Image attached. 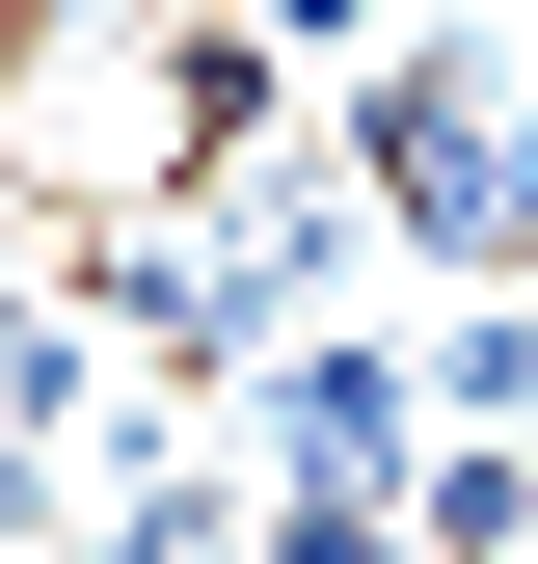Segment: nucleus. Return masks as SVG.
Segmentation results:
<instances>
[{"label":"nucleus","mask_w":538,"mask_h":564,"mask_svg":"<svg viewBox=\"0 0 538 564\" xmlns=\"http://www.w3.org/2000/svg\"><path fill=\"white\" fill-rule=\"evenodd\" d=\"M243 134V54L189 28V0H0V188H28L54 242L82 216H189Z\"/></svg>","instance_id":"nucleus-1"},{"label":"nucleus","mask_w":538,"mask_h":564,"mask_svg":"<svg viewBox=\"0 0 538 564\" xmlns=\"http://www.w3.org/2000/svg\"><path fill=\"white\" fill-rule=\"evenodd\" d=\"M269 54H323V82H351V54H404L377 0H269Z\"/></svg>","instance_id":"nucleus-5"},{"label":"nucleus","mask_w":538,"mask_h":564,"mask_svg":"<svg viewBox=\"0 0 538 564\" xmlns=\"http://www.w3.org/2000/svg\"><path fill=\"white\" fill-rule=\"evenodd\" d=\"M404 564H538V431H431L404 457Z\"/></svg>","instance_id":"nucleus-3"},{"label":"nucleus","mask_w":538,"mask_h":564,"mask_svg":"<svg viewBox=\"0 0 538 564\" xmlns=\"http://www.w3.org/2000/svg\"><path fill=\"white\" fill-rule=\"evenodd\" d=\"M82 564H269V511H243V484H216V457L162 431V457L108 484V538H82Z\"/></svg>","instance_id":"nucleus-4"},{"label":"nucleus","mask_w":538,"mask_h":564,"mask_svg":"<svg viewBox=\"0 0 538 564\" xmlns=\"http://www.w3.org/2000/svg\"><path fill=\"white\" fill-rule=\"evenodd\" d=\"M216 431H243L269 484H351V511H404V457H431V349H404V323H269Z\"/></svg>","instance_id":"nucleus-2"},{"label":"nucleus","mask_w":538,"mask_h":564,"mask_svg":"<svg viewBox=\"0 0 538 564\" xmlns=\"http://www.w3.org/2000/svg\"><path fill=\"white\" fill-rule=\"evenodd\" d=\"M512 54H538V0H512Z\"/></svg>","instance_id":"nucleus-6"}]
</instances>
